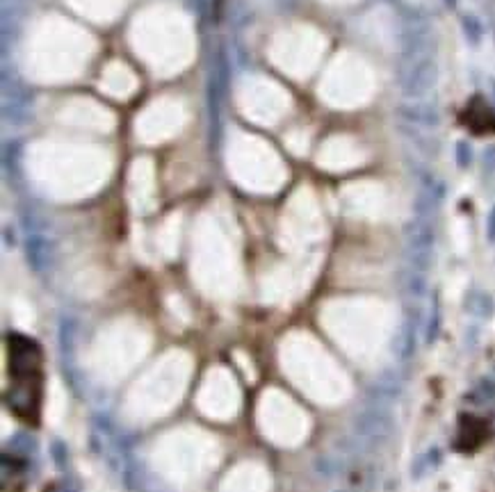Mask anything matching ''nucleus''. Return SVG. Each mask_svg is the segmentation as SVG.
Instances as JSON below:
<instances>
[{
	"instance_id": "1",
	"label": "nucleus",
	"mask_w": 495,
	"mask_h": 492,
	"mask_svg": "<svg viewBox=\"0 0 495 492\" xmlns=\"http://www.w3.org/2000/svg\"><path fill=\"white\" fill-rule=\"evenodd\" d=\"M354 431L358 442L366 447H379L381 442H386L393 433V412L388 403L375 401L368 408H363L356 415Z\"/></svg>"
},
{
	"instance_id": "2",
	"label": "nucleus",
	"mask_w": 495,
	"mask_h": 492,
	"mask_svg": "<svg viewBox=\"0 0 495 492\" xmlns=\"http://www.w3.org/2000/svg\"><path fill=\"white\" fill-rule=\"evenodd\" d=\"M434 78H436V69H434L432 62L415 64V67L409 71V78L404 80V89H406V94L420 96L434 84Z\"/></svg>"
},
{
	"instance_id": "3",
	"label": "nucleus",
	"mask_w": 495,
	"mask_h": 492,
	"mask_svg": "<svg viewBox=\"0 0 495 492\" xmlns=\"http://www.w3.org/2000/svg\"><path fill=\"white\" fill-rule=\"evenodd\" d=\"M7 403H9V408L18 415H30L35 410L37 395H35V388L28 383V378H23V383H18V386L12 388V392H9V397H7Z\"/></svg>"
},
{
	"instance_id": "4",
	"label": "nucleus",
	"mask_w": 495,
	"mask_h": 492,
	"mask_svg": "<svg viewBox=\"0 0 495 492\" xmlns=\"http://www.w3.org/2000/svg\"><path fill=\"white\" fill-rule=\"evenodd\" d=\"M457 155H459V164H461V167H466V164L470 162V151H468V146L464 144V141H461V144L457 146Z\"/></svg>"
},
{
	"instance_id": "5",
	"label": "nucleus",
	"mask_w": 495,
	"mask_h": 492,
	"mask_svg": "<svg viewBox=\"0 0 495 492\" xmlns=\"http://www.w3.org/2000/svg\"><path fill=\"white\" fill-rule=\"evenodd\" d=\"M489 239H491V242H495V207L489 214Z\"/></svg>"
},
{
	"instance_id": "6",
	"label": "nucleus",
	"mask_w": 495,
	"mask_h": 492,
	"mask_svg": "<svg viewBox=\"0 0 495 492\" xmlns=\"http://www.w3.org/2000/svg\"><path fill=\"white\" fill-rule=\"evenodd\" d=\"M62 492H80V488H78V483H75V481H64V483H62Z\"/></svg>"
}]
</instances>
